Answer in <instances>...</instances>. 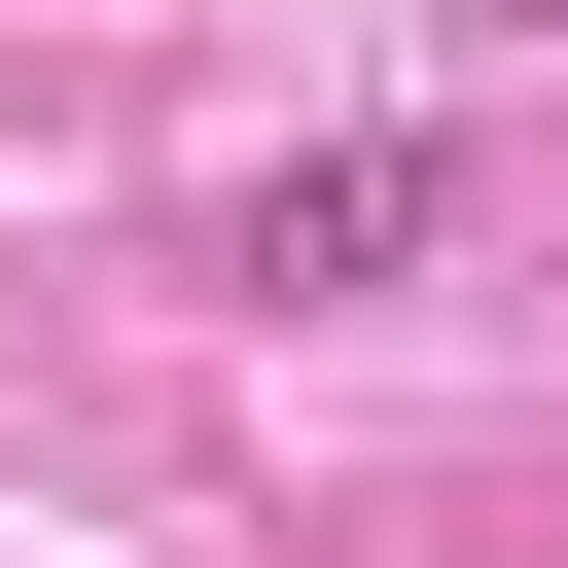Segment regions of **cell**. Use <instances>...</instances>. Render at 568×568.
I'll list each match as a JSON object with an SVG mask.
<instances>
[{
  "instance_id": "6da1fadb",
  "label": "cell",
  "mask_w": 568,
  "mask_h": 568,
  "mask_svg": "<svg viewBox=\"0 0 568 568\" xmlns=\"http://www.w3.org/2000/svg\"><path fill=\"white\" fill-rule=\"evenodd\" d=\"M462 213V142H320V178H248V284H390Z\"/></svg>"
}]
</instances>
